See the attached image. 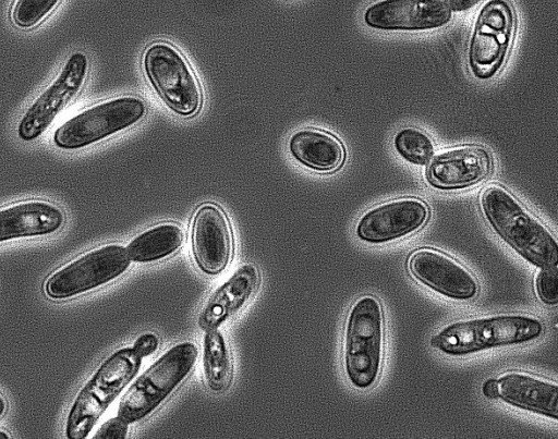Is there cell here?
I'll return each mask as SVG.
<instances>
[{"mask_svg":"<svg viewBox=\"0 0 558 439\" xmlns=\"http://www.w3.org/2000/svg\"><path fill=\"white\" fill-rule=\"evenodd\" d=\"M159 347V338L154 332L140 334L133 345V351L143 359L154 354Z\"/></svg>","mask_w":558,"mask_h":439,"instance_id":"cell-26","label":"cell"},{"mask_svg":"<svg viewBox=\"0 0 558 439\" xmlns=\"http://www.w3.org/2000/svg\"><path fill=\"white\" fill-rule=\"evenodd\" d=\"M482 0H445L448 9L451 12L468 11L477 5Z\"/></svg>","mask_w":558,"mask_h":439,"instance_id":"cell-27","label":"cell"},{"mask_svg":"<svg viewBox=\"0 0 558 439\" xmlns=\"http://www.w3.org/2000/svg\"><path fill=\"white\" fill-rule=\"evenodd\" d=\"M407 265L414 279L448 298L469 301L480 292V283L473 272L441 251L417 248L410 254Z\"/></svg>","mask_w":558,"mask_h":439,"instance_id":"cell-13","label":"cell"},{"mask_svg":"<svg viewBox=\"0 0 558 439\" xmlns=\"http://www.w3.org/2000/svg\"><path fill=\"white\" fill-rule=\"evenodd\" d=\"M385 313L380 301L365 294L350 306L344 324L342 365L349 383L357 390L373 388L385 356Z\"/></svg>","mask_w":558,"mask_h":439,"instance_id":"cell-3","label":"cell"},{"mask_svg":"<svg viewBox=\"0 0 558 439\" xmlns=\"http://www.w3.org/2000/svg\"><path fill=\"white\" fill-rule=\"evenodd\" d=\"M10 438L9 435L2 430H0V439H8Z\"/></svg>","mask_w":558,"mask_h":439,"instance_id":"cell-30","label":"cell"},{"mask_svg":"<svg viewBox=\"0 0 558 439\" xmlns=\"http://www.w3.org/2000/svg\"><path fill=\"white\" fill-rule=\"evenodd\" d=\"M425 200L403 196L381 202L365 210L356 221V237L369 245L387 244L421 230L428 221Z\"/></svg>","mask_w":558,"mask_h":439,"instance_id":"cell-11","label":"cell"},{"mask_svg":"<svg viewBox=\"0 0 558 439\" xmlns=\"http://www.w3.org/2000/svg\"><path fill=\"white\" fill-rule=\"evenodd\" d=\"M63 210L52 202L26 199L0 208V243L51 235L64 224Z\"/></svg>","mask_w":558,"mask_h":439,"instance_id":"cell-18","label":"cell"},{"mask_svg":"<svg viewBox=\"0 0 558 439\" xmlns=\"http://www.w3.org/2000/svg\"><path fill=\"white\" fill-rule=\"evenodd\" d=\"M498 399L547 418H558V385L523 370H508L496 378Z\"/></svg>","mask_w":558,"mask_h":439,"instance_id":"cell-17","label":"cell"},{"mask_svg":"<svg viewBox=\"0 0 558 439\" xmlns=\"http://www.w3.org/2000/svg\"><path fill=\"white\" fill-rule=\"evenodd\" d=\"M482 393L487 399H498L496 378H488L483 382Z\"/></svg>","mask_w":558,"mask_h":439,"instance_id":"cell-28","label":"cell"},{"mask_svg":"<svg viewBox=\"0 0 558 439\" xmlns=\"http://www.w3.org/2000/svg\"><path fill=\"white\" fill-rule=\"evenodd\" d=\"M142 358L132 347H121L98 366L75 397L65 422L69 439L86 438L109 405L137 374Z\"/></svg>","mask_w":558,"mask_h":439,"instance_id":"cell-5","label":"cell"},{"mask_svg":"<svg viewBox=\"0 0 558 439\" xmlns=\"http://www.w3.org/2000/svg\"><path fill=\"white\" fill-rule=\"evenodd\" d=\"M130 266L131 259L124 246L106 244L52 272L44 284V292L51 300H68L116 280Z\"/></svg>","mask_w":558,"mask_h":439,"instance_id":"cell-9","label":"cell"},{"mask_svg":"<svg viewBox=\"0 0 558 439\" xmlns=\"http://www.w3.org/2000/svg\"><path fill=\"white\" fill-rule=\"evenodd\" d=\"M534 289L543 304L556 306L558 304L557 267L539 268L534 278Z\"/></svg>","mask_w":558,"mask_h":439,"instance_id":"cell-24","label":"cell"},{"mask_svg":"<svg viewBox=\"0 0 558 439\" xmlns=\"http://www.w3.org/2000/svg\"><path fill=\"white\" fill-rule=\"evenodd\" d=\"M7 410V402L4 398L0 394V417L3 416Z\"/></svg>","mask_w":558,"mask_h":439,"instance_id":"cell-29","label":"cell"},{"mask_svg":"<svg viewBox=\"0 0 558 439\" xmlns=\"http://www.w3.org/2000/svg\"><path fill=\"white\" fill-rule=\"evenodd\" d=\"M129 431V423L120 415L104 422L94 434L95 439H124Z\"/></svg>","mask_w":558,"mask_h":439,"instance_id":"cell-25","label":"cell"},{"mask_svg":"<svg viewBox=\"0 0 558 439\" xmlns=\"http://www.w3.org/2000/svg\"><path fill=\"white\" fill-rule=\"evenodd\" d=\"M259 285V272L253 264L239 267L207 298L197 324L204 331L219 329L238 315L251 301Z\"/></svg>","mask_w":558,"mask_h":439,"instance_id":"cell-16","label":"cell"},{"mask_svg":"<svg viewBox=\"0 0 558 439\" xmlns=\"http://www.w3.org/2000/svg\"><path fill=\"white\" fill-rule=\"evenodd\" d=\"M197 356L198 349L190 341L169 347L129 387L120 400L118 415L129 424L150 416L189 378Z\"/></svg>","mask_w":558,"mask_h":439,"instance_id":"cell-4","label":"cell"},{"mask_svg":"<svg viewBox=\"0 0 558 439\" xmlns=\"http://www.w3.org/2000/svg\"><path fill=\"white\" fill-rule=\"evenodd\" d=\"M62 0H14L10 20L21 29H29L43 22Z\"/></svg>","mask_w":558,"mask_h":439,"instance_id":"cell-23","label":"cell"},{"mask_svg":"<svg viewBox=\"0 0 558 439\" xmlns=\"http://www.w3.org/2000/svg\"><path fill=\"white\" fill-rule=\"evenodd\" d=\"M183 240L184 233L179 224L162 222L135 235L125 248L131 261L154 263L175 253Z\"/></svg>","mask_w":558,"mask_h":439,"instance_id":"cell-20","label":"cell"},{"mask_svg":"<svg viewBox=\"0 0 558 439\" xmlns=\"http://www.w3.org/2000/svg\"><path fill=\"white\" fill-rule=\"evenodd\" d=\"M190 236L192 256L202 272L215 276L226 269L233 242L230 222L220 206L201 205L193 216Z\"/></svg>","mask_w":558,"mask_h":439,"instance_id":"cell-15","label":"cell"},{"mask_svg":"<svg viewBox=\"0 0 558 439\" xmlns=\"http://www.w3.org/2000/svg\"><path fill=\"white\" fill-rule=\"evenodd\" d=\"M397 154L415 166H425L435 153V144L427 133L415 126L398 130L392 138Z\"/></svg>","mask_w":558,"mask_h":439,"instance_id":"cell-22","label":"cell"},{"mask_svg":"<svg viewBox=\"0 0 558 439\" xmlns=\"http://www.w3.org/2000/svg\"><path fill=\"white\" fill-rule=\"evenodd\" d=\"M452 12L445 0H376L365 8L364 24L385 32H425L446 26Z\"/></svg>","mask_w":558,"mask_h":439,"instance_id":"cell-14","label":"cell"},{"mask_svg":"<svg viewBox=\"0 0 558 439\" xmlns=\"http://www.w3.org/2000/svg\"><path fill=\"white\" fill-rule=\"evenodd\" d=\"M545 326L536 316L498 314L456 320L444 326L430 339L442 354L462 357L481 351L527 344L538 340Z\"/></svg>","mask_w":558,"mask_h":439,"instance_id":"cell-2","label":"cell"},{"mask_svg":"<svg viewBox=\"0 0 558 439\" xmlns=\"http://www.w3.org/2000/svg\"><path fill=\"white\" fill-rule=\"evenodd\" d=\"M88 58L75 51L64 61L52 82L24 111L16 125V135L23 142L38 139L57 117L80 94L88 74Z\"/></svg>","mask_w":558,"mask_h":439,"instance_id":"cell-10","label":"cell"},{"mask_svg":"<svg viewBox=\"0 0 558 439\" xmlns=\"http://www.w3.org/2000/svg\"><path fill=\"white\" fill-rule=\"evenodd\" d=\"M203 371L211 392H225L232 383L233 361L228 341L219 329L206 331L203 338Z\"/></svg>","mask_w":558,"mask_h":439,"instance_id":"cell-21","label":"cell"},{"mask_svg":"<svg viewBox=\"0 0 558 439\" xmlns=\"http://www.w3.org/2000/svg\"><path fill=\"white\" fill-rule=\"evenodd\" d=\"M515 33V11L509 0H487L472 26L466 48L470 73L481 81L502 69Z\"/></svg>","mask_w":558,"mask_h":439,"instance_id":"cell-7","label":"cell"},{"mask_svg":"<svg viewBox=\"0 0 558 439\" xmlns=\"http://www.w3.org/2000/svg\"><path fill=\"white\" fill-rule=\"evenodd\" d=\"M490 151L477 144H462L444 148L427 163L425 179L439 191H457L475 186L493 171Z\"/></svg>","mask_w":558,"mask_h":439,"instance_id":"cell-12","label":"cell"},{"mask_svg":"<svg viewBox=\"0 0 558 439\" xmlns=\"http://www.w3.org/2000/svg\"><path fill=\"white\" fill-rule=\"evenodd\" d=\"M143 66L150 84L165 103L182 117L197 113L203 94L196 74L172 44L155 41L147 46Z\"/></svg>","mask_w":558,"mask_h":439,"instance_id":"cell-8","label":"cell"},{"mask_svg":"<svg viewBox=\"0 0 558 439\" xmlns=\"http://www.w3.org/2000/svg\"><path fill=\"white\" fill-rule=\"evenodd\" d=\"M481 212L494 232L537 268L557 267V240L547 225L500 184L483 188Z\"/></svg>","mask_w":558,"mask_h":439,"instance_id":"cell-1","label":"cell"},{"mask_svg":"<svg viewBox=\"0 0 558 439\" xmlns=\"http://www.w3.org/2000/svg\"><path fill=\"white\" fill-rule=\"evenodd\" d=\"M146 114V102L138 96L110 98L86 107L60 123L52 143L63 150H77L124 131Z\"/></svg>","mask_w":558,"mask_h":439,"instance_id":"cell-6","label":"cell"},{"mask_svg":"<svg viewBox=\"0 0 558 439\" xmlns=\"http://www.w3.org/2000/svg\"><path fill=\"white\" fill-rule=\"evenodd\" d=\"M289 151L303 166L322 173L335 172L345 160L343 143L332 133L314 127L294 132Z\"/></svg>","mask_w":558,"mask_h":439,"instance_id":"cell-19","label":"cell"}]
</instances>
